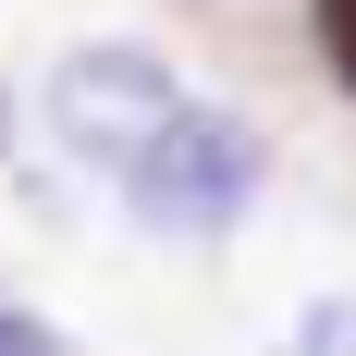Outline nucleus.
<instances>
[{"label": "nucleus", "instance_id": "7ed1b4c3", "mask_svg": "<svg viewBox=\"0 0 356 356\" xmlns=\"http://www.w3.org/2000/svg\"><path fill=\"white\" fill-rule=\"evenodd\" d=\"M295 344H320V356H356V307H344V295H332V307H307V320H295Z\"/></svg>", "mask_w": 356, "mask_h": 356}, {"label": "nucleus", "instance_id": "20e7f679", "mask_svg": "<svg viewBox=\"0 0 356 356\" xmlns=\"http://www.w3.org/2000/svg\"><path fill=\"white\" fill-rule=\"evenodd\" d=\"M0 344H13V356H49V320H37V307H0Z\"/></svg>", "mask_w": 356, "mask_h": 356}, {"label": "nucleus", "instance_id": "f03ea898", "mask_svg": "<svg viewBox=\"0 0 356 356\" xmlns=\"http://www.w3.org/2000/svg\"><path fill=\"white\" fill-rule=\"evenodd\" d=\"M172 111H184V86L147 62V49H74V62L49 74V136H62L86 172H111V184L147 160V136H160Z\"/></svg>", "mask_w": 356, "mask_h": 356}, {"label": "nucleus", "instance_id": "f257e3e1", "mask_svg": "<svg viewBox=\"0 0 356 356\" xmlns=\"http://www.w3.org/2000/svg\"><path fill=\"white\" fill-rule=\"evenodd\" d=\"M123 197H136L147 234H221V221H246V197H258V136L221 123V111H172V123L147 136V160L123 172Z\"/></svg>", "mask_w": 356, "mask_h": 356}, {"label": "nucleus", "instance_id": "423d86ee", "mask_svg": "<svg viewBox=\"0 0 356 356\" xmlns=\"http://www.w3.org/2000/svg\"><path fill=\"white\" fill-rule=\"evenodd\" d=\"M0 160H13V86H0Z\"/></svg>", "mask_w": 356, "mask_h": 356}, {"label": "nucleus", "instance_id": "39448f33", "mask_svg": "<svg viewBox=\"0 0 356 356\" xmlns=\"http://www.w3.org/2000/svg\"><path fill=\"white\" fill-rule=\"evenodd\" d=\"M320 25H332V62H344V86H356V0H320Z\"/></svg>", "mask_w": 356, "mask_h": 356}]
</instances>
